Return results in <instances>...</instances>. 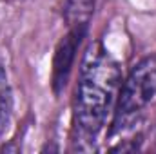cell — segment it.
Listing matches in <instances>:
<instances>
[{
	"label": "cell",
	"mask_w": 156,
	"mask_h": 154,
	"mask_svg": "<svg viewBox=\"0 0 156 154\" xmlns=\"http://www.w3.org/2000/svg\"><path fill=\"white\" fill-rule=\"evenodd\" d=\"M122 85L118 62L111 53L96 42L83 56L75 100V118L82 136L94 138L115 113Z\"/></svg>",
	"instance_id": "6da1fadb"
},
{
	"label": "cell",
	"mask_w": 156,
	"mask_h": 154,
	"mask_svg": "<svg viewBox=\"0 0 156 154\" xmlns=\"http://www.w3.org/2000/svg\"><path fill=\"white\" fill-rule=\"evenodd\" d=\"M156 96V53L142 58L120 85L113 132L125 129Z\"/></svg>",
	"instance_id": "7a4b0ae2"
},
{
	"label": "cell",
	"mask_w": 156,
	"mask_h": 154,
	"mask_svg": "<svg viewBox=\"0 0 156 154\" xmlns=\"http://www.w3.org/2000/svg\"><path fill=\"white\" fill-rule=\"evenodd\" d=\"M85 31H87V24L71 26L69 33L64 37V40L60 42V45L56 49L55 62H53V83H55L56 93L67 83L69 73L75 64V54L82 44V38L85 37Z\"/></svg>",
	"instance_id": "3957f363"
},
{
	"label": "cell",
	"mask_w": 156,
	"mask_h": 154,
	"mask_svg": "<svg viewBox=\"0 0 156 154\" xmlns=\"http://www.w3.org/2000/svg\"><path fill=\"white\" fill-rule=\"evenodd\" d=\"M93 7H94V0H67L64 9L66 20L69 22V26L87 24L93 15Z\"/></svg>",
	"instance_id": "277c9868"
},
{
	"label": "cell",
	"mask_w": 156,
	"mask_h": 154,
	"mask_svg": "<svg viewBox=\"0 0 156 154\" xmlns=\"http://www.w3.org/2000/svg\"><path fill=\"white\" fill-rule=\"evenodd\" d=\"M11 109V89H9V82H7V75L0 65V132L5 125V120Z\"/></svg>",
	"instance_id": "5b68a950"
}]
</instances>
